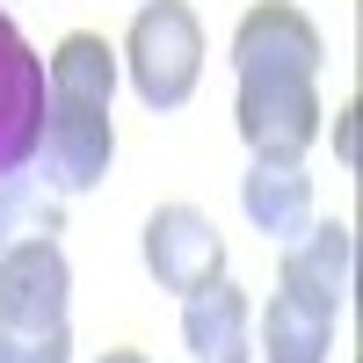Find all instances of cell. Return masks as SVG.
<instances>
[{"label": "cell", "mask_w": 363, "mask_h": 363, "mask_svg": "<svg viewBox=\"0 0 363 363\" xmlns=\"http://www.w3.org/2000/svg\"><path fill=\"white\" fill-rule=\"evenodd\" d=\"M0 363H73V327H8L0 320Z\"/></svg>", "instance_id": "14"}, {"label": "cell", "mask_w": 363, "mask_h": 363, "mask_svg": "<svg viewBox=\"0 0 363 363\" xmlns=\"http://www.w3.org/2000/svg\"><path fill=\"white\" fill-rule=\"evenodd\" d=\"M109 160H116V124L109 109L95 102H51L44 109V138H37V182L51 196H87L109 182Z\"/></svg>", "instance_id": "2"}, {"label": "cell", "mask_w": 363, "mask_h": 363, "mask_svg": "<svg viewBox=\"0 0 363 363\" xmlns=\"http://www.w3.org/2000/svg\"><path fill=\"white\" fill-rule=\"evenodd\" d=\"M349 284H356V233H349L342 218H313L298 240H284L277 291L306 298V306H313V313H327V320H342Z\"/></svg>", "instance_id": "7"}, {"label": "cell", "mask_w": 363, "mask_h": 363, "mask_svg": "<svg viewBox=\"0 0 363 363\" xmlns=\"http://www.w3.org/2000/svg\"><path fill=\"white\" fill-rule=\"evenodd\" d=\"M335 145H342V160H356V102H342V124H335Z\"/></svg>", "instance_id": "15"}, {"label": "cell", "mask_w": 363, "mask_h": 363, "mask_svg": "<svg viewBox=\"0 0 363 363\" xmlns=\"http://www.w3.org/2000/svg\"><path fill=\"white\" fill-rule=\"evenodd\" d=\"M66 233V196H51L37 174H0V247Z\"/></svg>", "instance_id": "13"}, {"label": "cell", "mask_w": 363, "mask_h": 363, "mask_svg": "<svg viewBox=\"0 0 363 363\" xmlns=\"http://www.w3.org/2000/svg\"><path fill=\"white\" fill-rule=\"evenodd\" d=\"M102 363H145L138 349H102Z\"/></svg>", "instance_id": "16"}, {"label": "cell", "mask_w": 363, "mask_h": 363, "mask_svg": "<svg viewBox=\"0 0 363 363\" xmlns=\"http://www.w3.org/2000/svg\"><path fill=\"white\" fill-rule=\"evenodd\" d=\"M320 29L291 0H262L233 29V80H320Z\"/></svg>", "instance_id": "4"}, {"label": "cell", "mask_w": 363, "mask_h": 363, "mask_svg": "<svg viewBox=\"0 0 363 363\" xmlns=\"http://www.w3.org/2000/svg\"><path fill=\"white\" fill-rule=\"evenodd\" d=\"M116 80H124V66H116V44L95 37V29L58 37V51L44 58V87H51V102H95V109H109Z\"/></svg>", "instance_id": "11"}, {"label": "cell", "mask_w": 363, "mask_h": 363, "mask_svg": "<svg viewBox=\"0 0 363 363\" xmlns=\"http://www.w3.org/2000/svg\"><path fill=\"white\" fill-rule=\"evenodd\" d=\"M116 66H124L131 95L153 116L182 109L196 95V80H203V22H196V8L189 0H145L131 15V37L116 51Z\"/></svg>", "instance_id": "1"}, {"label": "cell", "mask_w": 363, "mask_h": 363, "mask_svg": "<svg viewBox=\"0 0 363 363\" xmlns=\"http://www.w3.org/2000/svg\"><path fill=\"white\" fill-rule=\"evenodd\" d=\"M138 255H145V277L160 291H174V298H189L196 284L225 277V240L196 203H160L138 233Z\"/></svg>", "instance_id": "5"}, {"label": "cell", "mask_w": 363, "mask_h": 363, "mask_svg": "<svg viewBox=\"0 0 363 363\" xmlns=\"http://www.w3.org/2000/svg\"><path fill=\"white\" fill-rule=\"evenodd\" d=\"M182 349L189 363H255V313H247V291L211 277L182 298Z\"/></svg>", "instance_id": "9"}, {"label": "cell", "mask_w": 363, "mask_h": 363, "mask_svg": "<svg viewBox=\"0 0 363 363\" xmlns=\"http://www.w3.org/2000/svg\"><path fill=\"white\" fill-rule=\"evenodd\" d=\"M73 298V262L58 240H22V247H0V320L8 327H51L66 320Z\"/></svg>", "instance_id": "8"}, {"label": "cell", "mask_w": 363, "mask_h": 363, "mask_svg": "<svg viewBox=\"0 0 363 363\" xmlns=\"http://www.w3.org/2000/svg\"><path fill=\"white\" fill-rule=\"evenodd\" d=\"M44 109H51L44 58H37V44L15 29V15H0V174H22L29 160H37Z\"/></svg>", "instance_id": "6"}, {"label": "cell", "mask_w": 363, "mask_h": 363, "mask_svg": "<svg viewBox=\"0 0 363 363\" xmlns=\"http://www.w3.org/2000/svg\"><path fill=\"white\" fill-rule=\"evenodd\" d=\"M240 211H247V225L269 247L298 240L313 225V174H306V160H255L247 182H240Z\"/></svg>", "instance_id": "10"}, {"label": "cell", "mask_w": 363, "mask_h": 363, "mask_svg": "<svg viewBox=\"0 0 363 363\" xmlns=\"http://www.w3.org/2000/svg\"><path fill=\"white\" fill-rule=\"evenodd\" d=\"M327 349H335V320L313 313L306 298H291L277 291L269 298V313H262V363H327Z\"/></svg>", "instance_id": "12"}, {"label": "cell", "mask_w": 363, "mask_h": 363, "mask_svg": "<svg viewBox=\"0 0 363 363\" xmlns=\"http://www.w3.org/2000/svg\"><path fill=\"white\" fill-rule=\"evenodd\" d=\"M320 87L313 80H240L233 131L247 138L255 160H306L320 138Z\"/></svg>", "instance_id": "3"}]
</instances>
